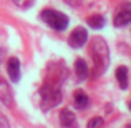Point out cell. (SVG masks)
<instances>
[{
	"label": "cell",
	"mask_w": 131,
	"mask_h": 128,
	"mask_svg": "<svg viewBox=\"0 0 131 128\" xmlns=\"http://www.w3.org/2000/svg\"><path fill=\"white\" fill-rule=\"evenodd\" d=\"M91 57L95 60V68L98 73H101V72H105L108 68V63H110L108 45L100 37H95L91 40Z\"/></svg>",
	"instance_id": "1"
},
{
	"label": "cell",
	"mask_w": 131,
	"mask_h": 128,
	"mask_svg": "<svg viewBox=\"0 0 131 128\" xmlns=\"http://www.w3.org/2000/svg\"><path fill=\"white\" fill-rule=\"evenodd\" d=\"M42 20L47 23L48 27L55 30H65L68 27V17L61 12H57V10H43L42 12Z\"/></svg>",
	"instance_id": "2"
},
{
	"label": "cell",
	"mask_w": 131,
	"mask_h": 128,
	"mask_svg": "<svg viewBox=\"0 0 131 128\" xmlns=\"http://www.w3.org/2000/svg\"><path fill=\"white\" fill-rule=\"evenodd\" d=\"M42 108L48 110V108H53L55 105H58L61 100V93L58 90V86H50V85H45L42 88Z\"/></svg>",
	"instance_id": "3"
},
{
	"label": "cell",
	"mask_w": 131,
	"mask_h": 128,
	"mask_svg": "<svg viewBox=\"0 0 131 128\" xmlns=\"http://www.w3.org/2000/svg\"><path fill=\"white\" fill-rule=\"evenodd\" d=\"M86 40H88V33H86V30L83 28V27H78V28H75L73 32L70 33V45L71 47H75V48H78V47H83L85 43H86Z\"/></svg>",
	"instance_id": "4"
},
{
	"label": "cell",
	"mask_w": 131,
	"mask_h": 128,
	"mask_svg": "<svg viewBox=\"0 0 131 128\" xmlns=\"http://www.w3.org/2000/svg\"><path fill=\"white\" fill-rule=\"evenodd\" d=\"M0 100H2L3 105L7 106H12L13 103V95H12V90H10L8 83L0 77Z\"/></svg>",
	"instance_id": "5"
},
{
	"label": "cell",
	"mask_w": 131,
	"mask_h": 128,
	"mask_svg": "<svg viewBox=\"0 0 131 128\" xmlns=\"http://www.w3.org/2000/svg\"><path fill=\"white\" fill-rule=\"evenodd\" d=\"M131 22V8L125 7L115 15V27H125Z\"/></svg>",
	"instance_id": "6"
},
{
	"label": "cell",
	"mask_w": 131,
	"mask_h": 128,
	"mask_svg": "<svg viewBox=\"0 0 131 128\" xmlns=\"http://www.w3.org/2000/svg\"><path fill=\"white\" fill-rule=\"evenodd\" d=\"M7 70H8V77L12 78V82H18L20 80V62H18V58H10L8 65H7Z\"/></svg>",
	"instance_id": "7"
},
{
	"label": "cell",
	"mask_w": 131,
	"mask_h": 128,
	"mask_svg": "<svg viewBox=\"0 0 131 128\" xmlns=\"http://www.w3.org/2000/svg\"><path fill=\"white\" fill-rule=\"evenodd\" d=\"M73 100H75V106H77L78 110H83L88 106L90 100H88V95L83 92V90H77L73 95Z\"/></svg>",
	"instance_id": "8"
},
{
	"label": "cell",
	"mask_w": 131,
	"mask_h": 128,
	"mask_svg": "<svg viewBox=\"0 0 131 128\" xmlns=\"http://www.w3.org/2000/svg\"><path fill=\"white\" fill-rule=\"evenodd\" d=\"M60 123L65 128H71L75 123V113L71 110H61L60 112Z\"/></svg>",
	"instance_id": "9"
},
{
	"label": "cell",
	"mask_w": 131,
	"mask_h": 128,
	"mask_svg": "<svg viewBox=\"0 0 131 128\" xmlns=\"http://www.w3.org/2000/svg\"><path fill=\"white\" fill-rule=\"evenodd\" d=\"M116 80H118V83L123 90L128 88V68L123 67V65L116 68Z\"/></svg>",
	"instance_id": "10"
},
{
	"label": "cell",
	"mask_w": 131,
	"mask_h": 128,
	"mask_svg": "<svg viewBox=\"0 0 131 128\" xmlns=\"http://www.w3.org/2000/svg\"><path fill=\"white\" fill-rule=\"evenodd\" d=\"M75 72H77V77L80 78V80H85L88 75V65L86 62L83 60V58H78L77 62H75Z\"/></svg>",
	"instance_id": "11"
},
{
	"label": "cell",
	"mask_w": 131,
	"mask_h": 128,
	"mask_svg": "<svg viewBox=\"0 0 131 128\" xmlns=\"http://www.w3.org/2000/svg\"><path fill=\"white\" fill-rule=\"evenodd\" d=\"M88 25L91 27V28L100 30V28H103V25H105V18H103L101 15H91L88 18Z\"/></svg>",
	"instance_id": "12"
},
{
	"label": "cell",
	"mask_w": 131,
	"mask_h": 128,
	"mask_svg": "<svg viewBox=\"0 0 131 128\" xmlns=\"http://www.w3.org/2000/svg\"><path fill=\"white\" fill-rule=\"evenodd\" d=\"M105 125V122H103V118H100V116H95V118H91L88 122V128H103Z\"/></svg>",
	"instance_id": "13"
},
{
	"label": "cell",
	"mask_w": 131,
	"mask_h": 128,
	"mask_svg": "<svg viewBox=\"0 0 131 128\" xmlns=\"http://www.w3.org/2000/svg\"><path fill=\"white\" fill-rule=\"evenodd\" d=\"M0 128H10V125H8V120L5 118V116L0 113Z\"/></svg>",
	"instance_id": "14"
},
{
	"label": "cell",
	"mask_w": 131,
	"mask_h": 128,
	"mask_svg": "<svg viewBox=\"0 0 131 128\" xmlns=\"http://www.w3.org/2000/svg\"><path fill=\"white\" fill-rule=\"evenodd\" d=\"M13 2H15L17 5H20V7H28L30 3H32V0H13Z\"/></svg>",
	"instance_id": "15"
},
{
	"label": "cell",
	"mask_w": 131,
	"mask_h": 128,
	"mask_svg": "<svg viewBox=\"0 0 131 128\" xmlns=\"http://www.w3.org/2000/svg\"><path fill=\"white\" fill-rule=\"evenodd\" d=\"M65 2H67L68 5H71V7H77V5L81 3V0H65Z\"/></svg>",
	"instance_id": "16"
},
{
	"label": "cell",
	"mask_w": 131,
	"mask_h": 128,
	"mask_svg": "<svg viewBox=\"0 0 131 128\" xmlns=\"http://www.w3.org/2000/svg\"><path fill=\"white\" fill-rule=\"evenodd\" d=\"M126 128H131V125H128V126H126Z\"/></svg>",
	"instance_id": "17"
},
{
	"label": "cell",
	"mask_w": 131,
	"mask_h": 128,
	"mask_svg": "<svg viewBox=\"0 0 131 128\" xmlns=\"http://www.w3.org/2000/svg\"><path fill=\"white\" fill-rule=\"evenodd\" d=\"M129 110H131V103H129Z\"/></svg>",
	"instance_id": "18"
}]
</instances>
